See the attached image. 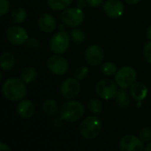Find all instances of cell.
I'll return each instance as SVG.
<instances>
[{
  "mask_svg": "<svg viewBox=\"0 0 151 151\" xmlns=\"http://www.w3.org/2000/svg\"><path fill=\"white\" fill-rule=\"evenodd\" d=\"M2 93L7 100L17 101L22 100L26 96L27 87L21 78H12L4 83L2 86Z\"/></svg>",
  "mask_w": 151,
  "mask_h": 151,
  "instance_id": "cell-1",
  "label": "cell"
},
{
  "mask_svg": "<svg viewBox=\"0 0 151 151\" xmlns=\"http://www.w3.org/2000/svg\"><path fill=\"white\" fill-rule=\"evenodd\" d=\"M60 114L62 120L74 123L82 118L85 114V107L78 101H68L62 104Z\"/></svg>",
  "mask_w": 151,
  "mask_h": 151,
  "instance_id": "cell-2",
  "label": "cell"
},
{
  "mask_svg": "<svg viewBox=\"0 0 151 151\" xmlns=\"http://www.w3.org/2000/svg\"><path fill=\"white\" fill-rule=\"evenodd\" d=\"M101 120L96 116H89L86 117L79 125L81 135L86 139L96 138L101 131Z\"/></svg>",
  "mask_w": 151,
  "mask_h": 151,
  "instance_id": "cell-3",
  "label": "cell"
},
{
  "mask_svg": "<svg viewBox=\"0 0 151 151\" xmlns=\"http://www.w3.org/2000/svg\"><path fill=\"white\" fill-rule=\"evenodd\" d=\"M61 22L69 28H77L80 26L85 20V13L79 7H68L63 10L60 15Z\"/></svg>",
  "mask_w": 151,
  "mask_h": 151,
  "instance_id": "cell-4",
  "label": "cell"
},
{
  "mask_svg": "<svg viewBox=\"0 0 151 151\" xmlns=\"http://www.w3.org/2000/svg\"><path fill=\"white\" fill-rule=\"evenodd\" d=\"M137 72L136 70L129 66H124L118 69L115 75V81L118 87L127 89L136 82Z\"/></svg>",
  "mask_w": 151,
  "mask_h": 151,
  "instance_id": "cell-5",
  "label": "cell"
},
{
  "mask_svg": "<svg viewBox=\"0 0 151 151\" xmlns=\"http://www.w3.org/2000/svg\"><path fill=\"white\" fill-rule=\"evenodd\" d=\"M70 45V37L69 35L64 31L60 30L56 33L50 41V48L51 51L55 54H62L66 52Z\"/></svg>",
  "mask_w": 151,
  "mask_h": 151,
  "instance_id": "cell-6",
  "label": "cell"
},
{
  "mask_svg": "<svg viewBox=\"0 0 151 151\" xmlns=\"http://www.w3.org/2000/svg\"><path fill=\"white\" fill-rule=\"evenodd\" d=\"M117 91V85L110 79L100 80L95 86V92L97 95L107 101L115 99Z\"/></svg>",
  "mask_w": 151,
  "mask_h": 151,
  "instance_id": "cell-7",
  "label": "cell"
},
{
  "mask_svg": "<svg viewBox=\"0 0 151 151\" xmlns=\"http://www.w3.org/2000/svg\"><path fill=\"white\" fill-rule=\"evenodd\" d=\"M80 83L77 78H68L64 80L60 86V94L66 100H72L80 93Z\"/></svg>",
  "mask_w": 151,
  "mask_h": 151,
  "instance_id": "cell-8",
  "label": "cell"
},
{
  "mask_svg": "<svg viewBox=\"0 0 151 151\" xmlns=\"http://www.w3.org/2000/svg\"><path fill=\"white\" fill-rule=\"evenodd\" d=\"M48 69L54 75L62 76L65 75L69 68L68 61L60 54L51 56L46 62Z\"/></svg>",
  "mask_w": 151,
  "mask_h": 151,
  "instance_id": "cell-9",
  "label": "cell"
},
{
  "mask_svg": "<svg viewBox=\"0 0 151 151\" xmlns=\"http://www.w3.org/2000/svg\"><path fill=\"white\" fill-rule=\"evenodd\" d=\"M8 41L14 45H22L29 40L27 30L21 26L10 27L6 31Z\"/></svg>",
  "mask_w": 151,
  "mask_h": 151,
  "instance_id": "cell-10",
  "label": "cell"
},
{
  "mask_svg": "<svg viewBox=\"0 0 151 151\" xmlns=\"http://www.w3.org/2000/svg\"><path fill=\"white\" fill-rule=\"evenodd\" d=\"M143 141L132 134L124 136L119 143L121 151H143Z\"/></svg>",
  "mask_w": 151,
  "mask_h": 151,
  "instance_id": "cell-11",
  "label": "cell"
},
{
  "mask_svg": "<svg viewBox=\"0 0 151 151\" xmlns=\"http://www.w3.org/2000/svg\"><path fill=\"white\" fill-rule=\"evenodd\" d=\"M104 50L101 45L96 44L90 45L85 52L86 60L91 66H97L101 64L104 59Z\"/></svg>",
  "mask_w": 151,
  "mask_h": 151,
  "instance_id": "cell-12",
  "label": "cell"
},
{
  "mask_svg": "<svg viewBox=\"0 0 151 151\" xmlns=\"http://www.w3.org/2000/svg\"><path fill=\"white\" fill-rule=\"evenodd\" d=\"M102 8L106 15L114 19L121 17L124 11V4L120 0H107Z\"/></svg>",
  "mask_w": 151,
  "mask_h": 151,
  "instance_id": "cell-13",
  "label": "cell"
},
{
  "mask_svg": "<svg viewBox=\"0 0 151 151\" xmlns=\"http://www.w3.org/2000/svg\"><path fill=\"white\" fill-rule=\"evenodd\" d=\"M38 27L42 31L51 33L54 31L57 27L56 20L50 14H43L38 18Z\"/></svg>",
  "mask_w": 151,
  "mask_h": 151,
  "instance_id": "cell-14",
  "label": "cell"
},
{
  "mask_svg": "<svg viewBox=\"0 0 151 151\" xmlns=\"http://www.w3.org/2000/svg\"><path fill=\"white\" fill-rule=\"evenodd\" d=\"M18 115L22 118H29L35 113V106L29 100H23L19 102L16 108Z\"/></svg>",
  "mask_w": 151,
  "mask_h": 151,
  "instance_id": "cell-15",
  "label": "cell"
},
{
  "mask_svg": "<svg viewBox=\"0 0 151 151\" xmlns=\"http://www.w3.org/2000/svg\"><path fill=\"white\" fill-rule=\"evenodd\" d=\"M147 93H148V90L147 86L140 82H135L130 87L131 95L132 96L133 99H135L138 101H143L147 97Z\"/></svg>",
  "mask_w": 151,
  "mask_h": 151,
  "instance_id": "cell-16",
  "label": "cell"
},
{
  "mask_svg": "<svg viewBox=\"0 0 151 151\" xmlns=\"http://www.w3.org/2000/svg\"><path fill=\"white\" fill-rule=\"evenodd\" d=\"M15 64V58L13 53L6 52L0 56V68L4 70H11Z\"/></svg>",
  "mask_w": 151,
  "mask_h": 151,
  "instance_id": "cell-17",
  "label": "cell"
},
{
  "mask_svg": "<svg viewBox=\"0 0 151 151\" xmlns=\"http://www.w3.org/2000/svg\"><path fill=\"white\" fill-rule=\"evenodd\" d=\"M73 0H47L48 6L54 11H61L68 8Z\"/></svg>",
  "mask_w": 151,
  "mask_h": 151,
  "instance_id": "cell-18",
  "label": "cell"
},
{
  "mask_svg": "<svg viewBox=\"0 0 151 151\" xmlns=\"http://www.w3.org/2000/svg\"><path fill=\"white\" fill-rule=\"evenodd\" d=\"M37 75V70L34 68L27 67V68H23L21 73V79L25 84H29L36 79Z\"/></svg>",
  "mask_w": 151,
  "mask_h": 151,
  "instance_id": "cell-19",
  "label": "cell"
},
{
  "mask_svg": "<svg viewBox=\"0 0 151 151\" xmlns=\"http://www.w3.org/2000/svg\"><path fill=\"white\" fill-rule=\"evenodd\" d=\"M43 109L45 113H46L47 115L54 116L58 113V110H59L58 103L55 100L47 99L43 103Z\"/></svg>",
  "mask_w": 151,
  "mask_h": 151,
  "instance_id": "cell-20",
  "label": "cell"
},
{
  "mask_svg": "<svg viewBox=\"0 0 151 151\" xmlns=\"http://www.w3.org/2000/svg\"><path fill=\"white\" fill-rule=\"evenodd\" d=\"M116 101L117 105L121 108H125L130 104L129 94L126 89L120 88V90L117 91V93L116 95Z\"/></svg>",
  "mask_w": 151,
  "mask_h": 151,
  "instance_id": "cell-21",
  "label": "cell"
},
{
  "mask_svg": "<svg viewBox=\"0 0 151 151\" xmlns=\"http://www.w3.org/2000/svg\"><path fill=\"white\" fill-rule=\"evenodd\" d=\"M28 14L26 12V10L22 7H17L15 8L11 14V19L14 23L20 24L24 22V21L27 19Z\"/></svg>",
  "mask_w": 151,
  "mask_h": 151,
  "instance_id": "cell-22",
  "label": "cell"
},
{
  "mask_svg": "<svg viewBox=\"0 0 151 151\" xmlns=\"http://www.w3.org/2000/svg\"><path fill=\"white\" fill-rule=\"evenodd\" d=\"M69 37L75 43H77V44L85 43L86 40V37H87L86 32L80 29H78V28H75V29L70 30Z\"/></svg>",
  "mask_w": 151,
  "mask_h": 151,
  "instance_id": "cell-23",
  "label": "cell"
},
{
  "mask_svg": "<svg viewBox=\"0 0 151 151\" xmlns=\"http://www.w3.org/2000/svg\"><path fill=\"white\" fill-rule=\"evenodd\" d=\"M87 107H88V109L92 113L96 114V115L101 114V111H102V103L99 99H96V98L91 99L88 101Z\"/></svg>",
  "mask_w": 151,
  "mask_h": 151,
  "instance_id": "cell-24",
  "label": "cell"
},
{
  "mask_svg": "<svg viewBox=\"0 0 151 151\" xmlns=\"http://www.w3.org/2000/svg\"><path fill=\"white\" fill-rule=\"evenodd\" d=\"M101 72L105 76H108V77H111V76L116 75V73L117 71L116 64L111 61H107V62L103 63L101 65Z\"/></svg>",
  "mask_w": 151,
  "mask_h": 151,
  "instance_id": "cell-25",
  "label": "cell"
},
{
  "mask_svg": "<svg viewBox=\"0 0 151 151\" xmlns=\"http://www.w3.org/2000/svg\"><path fill=\"white\" fill-rule=\"evenodd\" d=\"M87 75H88V68L85 66L78 67L74 72L75 78H77L78 81L84 80L87 77Z\"/></svg>",
  "mask_w": 151,
  "mask_h": 151,
  "instance_id": "cell-26",
  "label": "cell"
},
{
  "mask_svg": "<svg viewBox=\"0 0 151 151\" xmlns=\"http://www.w3.org/2000/svg\"><path fill=\"white\" fill-rule=\"evenodd\" d=\"M143 142H148L151 140V127L146 126L141 129L139 137Z\"/></svg>",
  "mask_w": 151,
  "mask_h": 151,
  "instance_id": "cell-27",
  "label": "cell"
},
{
  "mask_svg": "<svg viewBox=\"0 0 151 151\" xmlns=\"http://www.w3.org/2000/svg\"><path fill=\"white\" fill-rule=\"evenodd\" d=\"M143 56L147 62L151 64V41L147 42L143 49Z\"/></svg>",
  "mask_w": 151,
  "mask_h": 151,
  "instance_id": "cell-28",
  "label": "cell"
},
{
  "mask_svg": "<svg viewBox=\"0 0 151 151\" xmlns=\"http://www.w3.org/2000/svg\"><path fill=\"white\" fill-rule=\"evenodd\" d=\"M10 8V3L8 0H0V16L6 14Z\"/></svg>",
  "mask_w": 151,
  "mask_h": 151,
  "instance_id": "cell-29",
  "label": "cell"
},
{
  "mask_svg": "<svg viewBox=\"0 0 151 151\" xmlns=\"http://www.w3.org/2000/svg\"><path fill=\"white\" fill-rule=\"evenodd\" d=\"M87 1V4L93 7V8H97L99 6H101L103 3L104 0H86Z\"/></svg>",
  "mask_w": 151,
  "mask_h": 151,
  "instance_id": "cell-30",
  "label": "cell"
},
{
  "mask_svg": "<svg viewBox=\"0 0 151 151\" xmlns=\"http://www.w3.org/2000/svg\"><path fill=\"white\" fill-rule=\"evenodd\" d=\"M27 44H28V46L30 47V48H33V49H36L39 46V42L37 39L36 38H30L27 41Z\"/></svg>",
  "mask_w": 151,
  "mask_h": 151,
  "instance_id": "cell-31",
  "label": "cell"
},
{
  "mask_svg": "<svg viewBox=\"0 0 151 151\" xmlns=\"http://www.w3.org/2000/svg\"><path fill=\"white\" fill-rule=\"evenodd\" d=\"M86 5H88L86 0H78V1H77V6H78V7H79V8H81V9H84V8L86 6Z\"/></svg>",
  "mask_w": 151,
  "mask_h": 151,
  "instance_id": "cell-32",
  "label": "cell"
},
{
  "mask_svg": "<svg viewBox=\"0 0 151 151\" xmlns=\"http://www.w3.org/2000/svg\"><path fill=\"white\" fill-rule=\"evenodd\" d=\"M0 151H12V149L7 144L0 142Z\"/></svg>",
  "mask_w": 151,
  "mask_h": 151,
  "instance_id": "cell-33",
  "label": "cell"
},
{
  "mask_svg": "<svg viewBox=\"0 0 151 151\" xmlns=\"http://www.w3.org/2000/svg\"><path fill=\"white\" fill-rule=\"evenodd\" d=\"M124 1L129 5H136V4L139 3L141 0H124Z\"/></svg>",
  "mask_w": 151,
  "mask_h": 151,
  "instance_id": "cell-34",
  "label": "cell"
},
{
  "mask_svg": "<svg viewBox=\"0 0 151 151\" xmlns=\"http://www.w3.org/2000/svg\"><path fill=\"white\" fill-rule=\"evenodd\" d=\"M147 38L149 41H151V25L148 27V29H147Z\"/></svg>",
  "mask_w": 151,
  "mask_h": 151,
  "instance_id": "cell-35",
  "label": "cell"
},
{
  "mask_svg": "<svg viewBox=\"0 0 151 151\" xmlns=\"http://www.w3.org/2000/svg\"><path fill=\"white\" fill-rule=\"evenodd\" d=\"M145 151H151V143L147 144V146L145 148Z\"/></svg>",
  "mask_w": 151,
  "mask_h": 151,
  "instance_id": "cell-36",
  "label": "cell"
},
{
  "mask_svg": "<svg viewBox=\"0 0 151 151\" xmlns=\"http://www.w3.org/2000/svg\"><path fill=\"white\" fill-rule=\"evenodd\" d=\"M1 80H2V73L0 71V82H1Z\"/></svg>",
  "mask_w": 151,
  "mask_h": 151,
  "instance_id": "cell-37",
  "label": "cell"
}]
</instances>
